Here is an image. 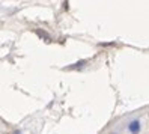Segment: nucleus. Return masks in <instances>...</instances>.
Here are the masks:
<instances>
[{
  "mask_svg": "<svg viewBox=\"0 0 149 134\" xmlns=\"http://www.w3.org/2000/svg\"><path fill=\"white\" fill-rule=\"evenodd\" d=\"M140 128H142V125H140V121L139 119H134V121H131L130 125H128V130L133 133V134H137L140 131Z\"/></svg>",
  "mask_w": 149,
  "mask_h": 134,
  "instance_id": "obj_1",
  "label": "nucleus"
},
{
  "mask_svg": "<svg viewBox=\"0 0 149 134\" xmlns=\"http://www.w3.org/2000/svg\"><path fill=\"white\" fill-rule=\"evenodd\" d=\"M86 64H87V60H80V62H77V64H74L72 66H69V68H74V69H75V68H81V66L86 65Z\"/></svg>",
  "mask_w": 149,
  "mask_h": 134,
  "instance_id": "obj_2",
  "label": "nucleus"
}]
</instances>
